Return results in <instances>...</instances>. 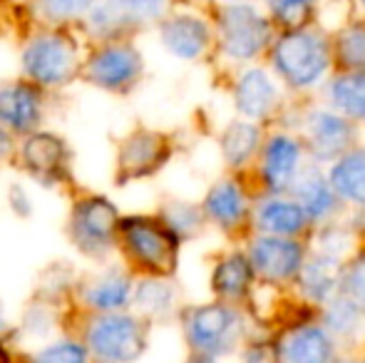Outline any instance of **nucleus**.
Returning <instances> with one entry per match:
<instances>
[{
	"mask_svg": "<svg viewBox=\"0 0 365 363\" xmlns=\"http://www.w3.org/2000/svg\"><path fill=\"white\" fill-rule=\"evenodd\" d=\"M336 58L348 73H365V23H353L336 40Z\"/></svg>",
	"mask_w": 365,
	"mask_h": 363,
	"instance_id": "7c9ffc66",
	"label": "nucleus"
},
{
	"mask_svg": "<svg viewBox=\"0 0 365 363\" xmlns=\"http://www.w3.org/2000/svg\"><path fill=\"white\" fill-rule=\"evenodd\" d=\"M303 147L296 137L279 132L269 137L261 150V180L269 187L271 194H281L284 189H291L296 177L301 175Z\"/></svg>",
	"mask_w": 365,
	"mask_h": 363,
	"instance_id": "f3484780",
	"label": "nucleus"
},
{
	"mask_svg": "<svg viewBox=\"0 0 365 363\" xmlns=\"http://www.w3.org/2000/svg\"><path fill=\"white\" fill-rule=\"evenodd\" d=\"M274 20L286 30H301L308 23L313 0H266Z\"/></svg>",
	"mask_w": 365,
	"mask_h": 363,
	"instance_id": "72a5a7b5",
	"label": "nucleus"
},
{
	"mask_svg": "<svg viewBox=\"0 0 365 363\" xmlns=\"http://www.w3.org/2000/svg\"><path fill=\"white\" fill-rule=\"evenodd\" d=\"M353 247V229L341 227V224L326 222L318 232V252L326 254V257L341 259L351 252Z\"/></svg>",
	"mask_w": 365,
	"mask_h": 363,
	"instance_id": "f704fd0d",
	"label": "nucleus"
},
{
	"mask_svg": "<svg viewBox=\"0 0 365 363\" xmlns=\"http://www.w3.org/2000/svg\"><path fill=\"white\" fill-rule=\"evenodd\" d=\"M321 324L326 326L336 339H356L365 329V309L341 291V294L333 296L328 304H323Z\"/></svg>",
	"mask_w": 365,
	"mask_h": 363,
	"instance_id": "bb28decb",
	"label": "nucleus"
},
{
	"mask_svg": "<svg viewBox=\"0 0 365 363\" xmlns=\"http://www.w3.org/2000/svg\"><path fill=\"white\" fill-rule=\"evenodd\" d=\"M80 339L85 341L92 363H137L149 346V321L130 309L90 314Z\"/></svg>",
	"mask_w": 365,
	"mask_h": 363,
	"instance_id": "f03ea898",
	"label": "nucleus"
},
{
	"mask_svg": "<svg viewBox=\"0 0 365 363\" xmlns=\"http://www.w3.org/2000/svg\"><path fill=\"white\" fill-rule=\"evenodd\" d=\"M182 331L192 354L229 356L246 344L244 314L229 301H209L182 311Z\"/></svg>",
	"mask_w": 365,
	"mask_h": 363,
	"instance_id": "7ed1b4c3",
	"label": "nucleus"
},
{
	"mask_svg": "<svg viewBox=\"0 0 365 363\" xmlns=\"http://www.w3.org/2000/svg\"><path fill=\"white\" fill-rule=\"evenodd\" d=\"M15 140H18V137L0 125V170H3V165H8V162L15 157V152H18V145H15Z\"/></svg>",
	"mask_w": 365,
	"mask_h": 363,
	"instance_id": "4c0bfd02",
	"label": "nucleus"
},
{
	"mask_svg": "<svg viewBox=\"0 0 365 363\" xmlns=\"http://www.w3.org/2000/svg\"><path fill=\"white\" fill-rule=\"evenodd\" d=\"M75 40L63 33L33 38L23 50V75L40 90H60L82 73Z\"/></svg>",
	"mask_w": 365,
	"mask_h": 363,
	"instance_id": "39448f33",
	"label": "nucleus"
},
{
	"mask_svg": "<svg viewBox=\"0 0 365 363\" xmlns=\"http://www.w3.org/2000/svg\"><path fill=\"white\" fill-rule=\"evenodd\" d=\"M182 239L167 224L152 214L122 217L117 232V249L125 257L132 274L140 276H172L179 267Z\"/></svg>",
	"mask_w": 365,
	"mask_h": 363,
	"instance_id": "f257e3e1",
	"label": "nucleus"
},
{
	"mask_svg": "<svg viewBox=\"0 0 365 363\" xmlns=\"http://www.w3.org/2000/svg\"><path fill=\"white\" fill-rule=\"evenodd\" d=\"M293 199L303 207V212L308 214L311 222H318V224H326L331 222L333 217L338 214V204H341V197L336 194L333 184L328 177L321 175L316 165L311 167H303L301 175L296 177L293 182Z\"/></svg>",
	"mask_w": 365,
	"mask_h": 363,
	"instance_id": "a211bd4d",
	"label": "nucleus"
},
{
	"mask_svg": "<svg viewBox=\"0 0 365 363\" xmlns=\"http://www.w3.org/2000/svg\"><path fill=\"white\" fill-rule=\"evenodd\" d=\"M10 331V321H8V311H5V304L3 299H0V341H3V336Z\"/></svg>",
	"mask_w": 365,
	"mask_h": 363,
	"instance_id": "58836bf2",
	"label": "nucleus"
},
{
	"mask_svg": "<svg viewBox=\"0 0 365 363\" xmlns=\"http://www.w3.org/2000/svg\"><path fill=\"white\" fill-rule=\"evenodd\" d=\"M234 100L236 110L249 120H261L266 117L279 102V88L271 80V75L266 70H246L241 73L239 83L234 88Z\"/></svg>",
	"mask_w": 365,
	"mask_h": 363,
	"instance_id": "5701e85b",
	"label": "nucleus"
},
{
	"mask_svg": "<svg viewBox=\"0 0 365 363\" xmlns=\"http://www.w3.org/2000/svg\"><path fill=\"white\" fill-rule=\"evenodd\" d=\"M164 13L167 0H102L92 8L90 28L102 38H112L122 30L154 23Z\"/></svg>",
	"mask_w": 365,
	"mask_h": 363,
	"instance_id": "dca6fc26",
	"label": "nucleus"
},
{
	"mask_svg": "<svg viewBox=\"0 0 365 363\" xmlns=\"http://www.w3.org/2000/svg\"><path fill=\"white\" fill-rule=\"evenodd\" d=\"M341 363H356V361H341Z\"/></svg>",
	"mask_w": 365,
	"mask_h": 363,
	"instance_id": "c03bdc74",
	"label": "nucleus"
},
{
	"mask_svg": "<svg viewBox=\"0 0 365 363\" xmlns=\"http://www.w3.org/2000/svg\"><path fill=\"white\" fill-rule=\"evenodd\" d=\"M331 102L348 120L365 122V73H343L331 83Z\"/></svg>",
	"mask_w": 365,
	"mask_h": 363,
	"instance_id": "c756f323",
	"label": "nucleus"
},
{
	"mask_svg": "<svg viewBox=\"0 0 365 363\" xmlns=\"http://www.w3.org/2000/svg\"><path fill=\"white\" fill-rule=\"evenodd\" d=\"M331 65V48L311 30H289L274 45V68L291 88H313Z\"/></svg>",
	"mask_w": 365,
	"mask_h": 363,
	"instance_id": "423d86ee",
	"label": "nucleus"
},
{
	"mask_svg": "<svg viewBox=\"0 0 365 363\" xmlns=\"http://www.w3.org/2000/svg\"><path fill=\"white\" fill-rule=\"evenodd\" d=\"M43 90L30 80L0 85V125L15 137L33 135L43 125Z\"/></svg>",
	"mask_w": 365,
	"mask_h": 363,
	"instance_id": "ddd939ff",
	"label": "nucleus"
},
{
	"mask_svg": "<svg viewBox=\"0 0 365 363\" xmlns=\"http://www.w3.org/2000/svg\"><path fill=\"white\" fill-rule=\"evenodd\" d=\"M0 363H13V359H10V351L5 349L3 341H0Z\"/></svg>",
	"mask_w": 365,
	"mask_h": 363,
	"instance_id": "a19ab883",
	"label": "nucleus"
},
{
	"mask_svg": "<svg viewBox=\"0 0 365 363\" xmlns=\"http://www.w3.org/2000/svg\"><path fill=\"white\" fill-rule=\"evenodd\" d=\"M8 207L15 217H23L28 219L30 214L35 212V202H33V194L28 192L25 184H10L8 189Z\"/></svg>",
	"mask_w": 365,
	"mask_h": 363,
	"instance_id": "e433bc0d",
	"label": "nucleus"
},
{
	"mask_svg": "<svg viewBox=\"0 0 365 363\" xmlns=\"http://www.w3.org/2000/svg\"><path fill=\"white\" fill-rule=\"evenodd\" d=\"M229 3H244V0H229Z\"/></svg>",
	"mask_w": 365,
	"mask_h": 363,
	"instance_id": "79ce46f5",
	"label": "nucleus"
},
{
	"mask_svg": "<svg viewBox=\"0 0 365 363\" xmlns=\"http://www.w3.org/2000/svg\"><path fill=\"white\" fill-rule=\"evenodd\" d=\"M20 170L30 177L40 187H63L73 180V170H70V155L68 142L55 132L38 130L33 135L20 137L18 152H15Z\"/></svg>",
	"mask_w": 365,
	"mask_h": 363,
	"instance_id": "0eeeda50",
	"label": "nucleus"
},
{
	"mask_svg": "<svg viewBox=\"0 0 365 363\" xmlns=\"http://www.w3.org/2000/svg\"><path fill=\"white\" fill-rule=\"evenodd\" d=\"M308 224H311V219L293 197L271 194L256 207V227L261 229V234L296 239L301 232H306Z\"/></svg>",
	"mask_w": 365,
	"mask_h": 363,
	"instance_id": "4be33fe9",
	"label": "nucleus"
},
{
	"mask_svg": "<svg viewBox=\"0 0 365 363\" xmlns=\"http://www.w3.org/2000/svg\"><path fill=\"white\" fill-rule=\"evenodd\" d=\"M35 13L50 23H65V20L90 15L97 0H33Z\"/></svg>",
	"mask_w": 365,
	"mask_h": 363,
	"instance_id": "473e14b6",
	"label": "nucleus"
},
{
	"mask_svg": "<svg viewBox=\"0 0 365 363\" xmlns=\"http://www.w3.org/2000/svg\"><path fill=\"white\" fill-rule=\"evenodd\" d=\"M162 43L174 58L179 60H199L209 48V33L207 23L194 15H172L162 23Z\"/></svg>",
	"mask_w": 365,
	"mask_h": 363,
	"instance_id": "aec40b11",
	"label": "nucleus"
},
{
	"mask_svg": "<svg viewBox=\"0 0 365 363\" xmlns=\"http://www.w3.org/2000/svg\"><path fill=\"white\" fill-rule=\"evenodd\" d=\"M343 269L346 267L341 264V259L326 257L321 252L306 257L301 272L296 276L301 294L311 304H328L333 296H338L343 291Z\"/></svg>",
	"mask_w": 365,
	"mask_h": 363,
	"instance_id": "6ab92c4d",
	"label": "nucleus"
},
{
	"mask_svg": "<svg viewBox=\"0 0 365 363\" xmlns=\"http://www.w3.org/2000/svg\"><path fill=\"white\" fill-rule=\"evenodd\" d=\"M274 363H336V336L313 321L293 324L274 344Z\"/></svg>",
	"mask_w": 365,
	"mask_h": 363,
	"instance_id": "f8f14e48",
	"label": "nucleus"
},
{
	"mask_svg": "<svg viewBox=\"0 0 365 363\" xmlns=\"http://www.w3.org/2000/svg\"><path fill=\"white\" fill-rule=\"evenodd\" d=\"M187 363H217V359H212V356H199V354H192V359Z\"/></svg>",
	"mask_w": 365,
	"mask_h": 363,
	"instance_id": "ea45409f",
	"label": "nucleus"
},
{
	"mask_svg": "<svg viewBox=\"0 0 365 363\" xmlns=\"http://www.w3.org/2000/svg\"><path fill=\"white\" fill-rule=\"evenodd\" d=\"M145 63L135 45L112 40L97 48L82 65V78L97 90L125 95L140 83Z\"/></svg>",
	"mask_w": 365,
	"mask_h": 363,
	"instance_id": "1a4fd4ad",
	"label": "nucleus"
},
{
	"mask_svg": "<svg viewBox=\"0 0 365 363\" xmlns=\"http://www.w3.org/2000/svg\"><path fill=\"white\" fill-rule=\"evenodd\" d=\"M15 363H33V361H15Z\"/></svg>",
	"mask_w": 365,
	"mask_h": 363,
	"instance_id": "37998d69",
	"label": "nucleus"
},
{
	"mask_svg": "<svg viewBox=\"0 0 365 363\" xmlns=\"http://www.w3.org/2000/svg\"><path fill=\"white\" fill-rule=\"evenodd\" d=\"M306 142L318 162H336L356 147V127L346 115L333 110H313L303 122Z\"/></svg>",
	"mask_w": 365,
	"mask_h": 363,
	"instance_id": "4468645a",
	"label": "nucleus"
},
{
	"mask_svg": "<svg viewBox=\"0 0 365 363\" xmlns=\"http://www.w3.org/2000/svg\"><path fill=\"white\" fill-rule=\"evenodd\" d=\"M251 281H254V267L249 262V254L229 252L212 269V291L229 304L249 294Z\"/></svg>",
	"mask_w": 365,
	"mask_h": 363,
	"instance_id": "b1692460",
	"label": "nucleus"
},
{
	"mask_svg": "<svg viewBox=\"0 0 365 363\" xmlns=\"http://www.w3.org/2000/svg\"><path fill=\"white\" fill-rule=\"evenodd\" d=\"M269 23L249 5H229L219 15L221 50L231 60H254L269 45Z\"/></svg>",
	"mask_w": 365,
	"mask_h": 363,
	"instance_id": "9d476101",
	"label": "nucleus"
},
{
	"mask_svg": "<svg viewBox=\"0 0 365 363\" xmlns=\"http://www.w3.org/2000/svg\"><path fill=\"white\" fill-rule=\"evenodd\" d=\"M159 219H162L182 242L184 239L199 237V234L204 232V224L209 222L202 204L187 202V199H172V202L162 204Z\"/></svg>",
	"mask_w": 365,
	"mask_h": 363,
	"instance_id": "c85d7f7f",
	"label": "nucleus"
},
{
	"mask_svg": "<svg viewBox=\"0 0 365 363\" xmlns=\"http://www.w3.org/2000/svg\"><path fill=\"white\" fill-rule=\"evenodd\" d=\"M204 214L212 224H217L221 232H234L249 214V199L239 182L219 180L212 184L202 202Z\"/></svg>",
	"mask_w": 365,
	"mask_h": 363,
	"instance_id": "412c9836",
	"label": "nucleus"
},
{
	"mask_svg": "<svg viewBox=\"0 0 365 363\" xmlns=\"http://www.w3.org/2000/svg\"><path fill=\"white\" fill-rule=\"evenodd\" d=\"M331 180L341 202L365 209V147H351L331 167Z\"/></svg>",
	"mask_w": 365,
	"mask_h": 363,
	"instance_id": "a878e982",
	"label": "nucleus"
},
{
	"mask_svg": "<svg viewBox=\"0 0 365 363\" xmlns=\"http://www.w3.org/2000/svg\"><path fill=\"white\" fill-rule=\"evenodd\" d=\"M177 309V289L169 276H140L132 296V311L147 321L167 319Z\"/></svg>",
	"mask_w": 365,
	"mask_h": 363,
	"instance_id": "393cba45",
	"label": "nucleus"
},
{
	"mask_svg": "<svg viewBox=\"0 0 365 363\" xmlns=\"http://www.w3.org/2000/svg\"><path fill=\"white\" fill-rule=\"evenodd\" d=\"M259 140H261V132L254 122L249 120H236L221 132V157L229 167L239 170L244 167L246 162L254 157V152L259 150Z\"/></svg>",
	"mask_w": 365,
	"mask_h": 363,
	"instance_id": "cd10ccee",
	"label": "nucleus"
},
{
	"mask_svg": "<svg viewBox=\"0 0 365 363\" xmlns=\"http://www.w3.org/2000/svg\"><path fill=\"white\" fill-rule=\"evenodd\" d=\"M30 361L33 363H92V356L82 339L63 336V339H55V341H50V344L40 346Z\"/></svg>",
	"mask_w": 365,
	"mask_h": 363,
	"instance_id": "2f4dec72",
	"label": "nucleus"
},
{
	"mask_svg": "<svg viewBox=\"0 0 365 363\" xmlns=\"http://www.w3.org/2000/svg\"><path fill=\"white\" fill-rule=\"evenodd\" d=\"M361 3H363V5H365V0H361Z\"/></svg>",
	"mask_w": 365,
	"mask_h": 363,
	"instance_id": "a18cd8bd",
	"label": "nucleus"
},
{
	"mask_svg": "<svg viewBox=\"0 0 365 363\" xmlns=\"http://www.w3.org/2000/svg\"><path fill=\"white\" fill-rule=\"evenodd\" d=\"M120 209L102 194H85L75 199L65 222L70 244L87 259H105L117 249Z\"/></svg>",
	"mask_w": 365,
	"mask_h": 363,
	"instance_id": "20e7f679",
	"label": "nucleus"
},
{
	"mask_svg": "<svg viewBox=\"0 0 365 363\" xmlns=\"http://www.w3.org/2000/svg\"><path fill=\"white\" fill-rule=\"evenodd\" d=\"M169 160H172V142L164 132L145 130V127L132 130L117 145L115 184L127 187L132 182L154 177L164 170Z\"/></svg>",
	"mask_w": 365,
	"mask_h": 363,
	"instance_id": "6e6552de",
	"label": "nucleus"
},
{
	"mask_svg": "<svg viewBox=\"0 0 365 363\" xmlns=\"http://www.w3.org/2000/svg\"><path fill=\"white\" fill-rule=\"evenodd\" d=\"M249 262L254 274H259L266 284H284L296 279L306 262V249L293 237H274L261 234L251 242Z\"/></svg>",
	"mask_w": 365,
	"mask_h": 363,
	"instance_id": "9b49d317",
	"label": "nucleus"
},
{
	"mask_svg": "<svg viewBox=\"0 0 365 363\" xmlns=\"http://www.w3.org/2000/svg\"><path fill=\"white\" fill-rule=\"evenodd\" d=\"M343 294H348L365 309V249L358 252L353 262L343 269Z\"/></svg>",
	"mask_w": 365,
	"mask_h": 363,
	"instance_id": "c9c22d12",
	"label": "nucleus"
},
{
	"mask_svg": "<svg viewBox=\"0 0 365 363\" xmlns=\"http://www.w3.org/2000/svg\"><path fill=\"white\" fill-rule=\"evenodd\" d=\"M135 274L130 269L110 267L105 272L90 276L82 281L77 289L82 309L90 314H112V311L132 309V296H135Z\"/></svg>",
	"mask_w": 365,
	"mask_h": 363,
	"instance_id": "2eb2a0df",
	"label": "nucleus"
}]
</instances>
